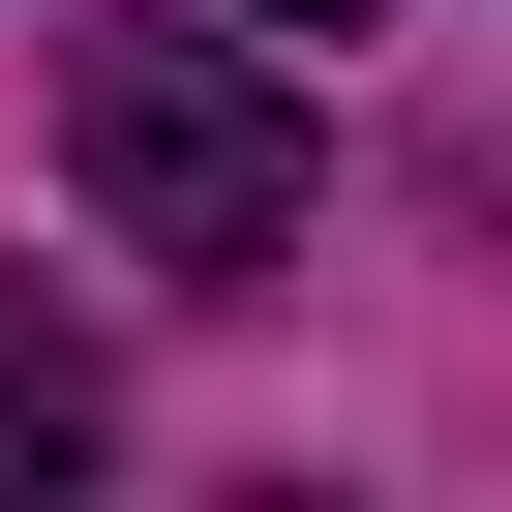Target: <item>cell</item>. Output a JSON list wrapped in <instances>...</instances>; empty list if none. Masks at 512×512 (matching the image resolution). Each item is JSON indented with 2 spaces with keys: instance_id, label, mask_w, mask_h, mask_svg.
<instances>
[{
  "instance_id": "obj_1",
  "label": "cell",
  "mask_w": 512,
  "mask_h": 512,
  "mask_svg": "<svg viewBox=\"0 0 512 512\" xmlns=\"http://www.w3.org/2000/svg\"><path fill=\"white\" fill-rule=\"evenodd\" d=\"M61 181L121 211V272H272L332 151H302V91H272V31L211 0V31H91V61H61Z\"/></svg>"
},
{
  "instance_id": "obj_2",
  "label": "cell",
  "mask_w": 512,
  "mask_h": 512,
  "mask_svg": "<svg viewBox=\"0 0 512 512\" xmlns=\"http://www.w3.org/2000/svg\"><path fill=\"white\" fill-rule=\"evenodd\" d=\"M0 482H91V362H61L31 302H0Z\"/></svg>"
},
{
  "instance_id": "obj_3",
  "label": "cell",
  "mask_w": 512,
  "mask_h": 512,
  "mask_svg": "<svg viewBox=\"0 0 512 512\" xmlns=\"http://www.w3.org/2000/svg\"><path fill=\"white\" fill-rule=\"evenodd\" d=\"M272 31H362V0H272Z\"/></svg>"
}]
</instances>
